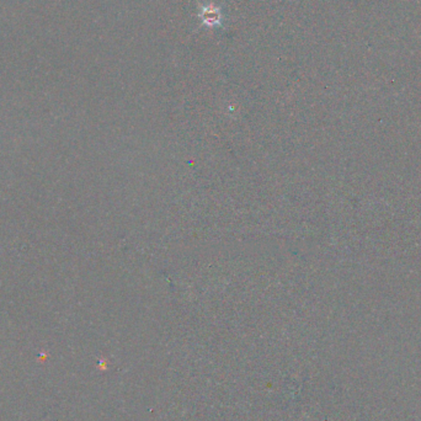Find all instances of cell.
Wrapping results in <instances>:
<instances>
[{
    "mask_svg": "<svg viewBox=\"0 0 421 421\" xmlns=\"http://www.w3.org/2000/svg\"><path fill=\"white\" fill-rule=\"evenodd\" d=\"M199 17L201 19V22L207 27H222L223 26V16L222 9L214 4H203L200 7Z\"/></svg>",
    "mask_w": 421,
    "mask_h": 421,
    "instance_id": "cell-1",
    "label": "cell"
}]
</instances>
